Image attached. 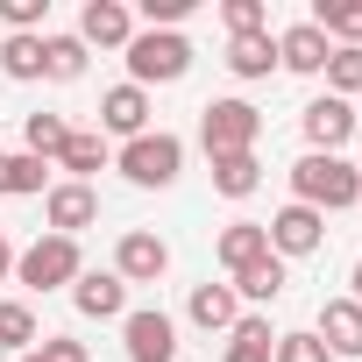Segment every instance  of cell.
<instances>
[{"label":"cell","instance_id":"cell-11","mask_svg":"<svg viewBox=\"0 0 362 362\" xmlns=\"http://www.w3.org/2000/svg\"><path fill=\"white\" fill-rule=\"evenodd\" d=\"M355 135V107L348 100H334V93H320L313 107H305V142L320 149V156H341V142Z\"/></svg>","mask_w":362,"mask_h":362},{"label":"cell","instance_id":"cell-7","mask_svg":"<svg viewBox=\"0 0 362 362\" xmlns=\"http://www.w3.org/2000/svg\"><path fill=\"white\" fill-rule=\"evenodd\" d=\"M263 235H270V256H313L320 242H327V214H313V206H284V214H270L263 221Z\"/></svg>","mask_w":362,"mask_h":362},{"label":"cell","instance_id":"cell-1","mask_svg":"<svg viewBox=\"0 0 362 362\" xmlns=\"http://www.w3.org/2000/svg\"><path fill=\"white\" fill-rule=\"evenodd\" d=\"M291 192H298V206H313V214H341V206L362 199V177H355L348 156H320V149H305V156L291 163Z\"/></svg>","mask_w":362,"mask_h":362},{"label":"cell","instance_id":"cell-2","mask_svg":"<svg viewBox=\"0 0 362 362\" xmlns=\"http://www.w3.org/2000/svg\"><path fill=\"white\" fill-rule=\"evenodd\" d=\"M192 71V43L177 29H135L128 36V86H177Z\"/></svg>","mask_w":362,"mask_h":362},{"label":"cell","instance_id":"cell-24","mask_svg":"<svg viewBox=\"0 0 362 362\" xmlns=\"http://www.w3.org/2000/svg\"><path fill=\"white\" fill-rule=\"evenodd\" d=\"M50 185V163L43 156H0V199H29V192H43Z\"/></svg>","mask_w":362,"mask_h":362},{"label":"cell","instance_id":"cell-30","mask_svg":"<svg viewBox=\"0 0 362 362\" xmlns=\"http://www.w3.org/2000/svg\"><path fill=\"white\" fill-rule=\"evenodd\" d=\"M327 93L334 100H355L362 93V50H334L327 57Z\"/></svg>","mask_w":362,"mask_h":362},{"label":"cell","instance_id":"cell-28","mask_svg":"<svg viewBox=\"0 0 362 362\" xmlns=\"http://www.w3.org/2000/svg\"><path fill=\"white\" fill-rule=\"evenodd\" d=\"M64 135H71L64 114H29V121H22V142H29V156H43V163L64 149Z\"/></svg>","mask_w":362,"mask_h":362},{"label":"cell","instance_id":"cell-38","mask_svg":"<svg viewBox=\"0 0 362 362\" xmlns=\"http://www.w3.org/2000/svg\"><path fill=\"white\" fill-rule=\"evenodd\" d=\"M355 177H362V163H355Z\"/></svg>","mask_w":362,"mask_h":362},{"label":"cell","instance_id":"cell-34","mask_svg":"<svg viewBox=\"0 0 362 362\" xmlns=\"http://www.w3.org/2000/svg\"><path fill=\"white\" fill-rule=\"evenodd\" d=\"M36 362H93V355H86V341H64V334H43V341H36Z\"/></svg>","mask_w":362,"mask_h":362},{"label":"cell","instance_id":"cell-26","mask_svg":"<svg viewBox=\"0 0 362 362\" xmlns=\"http://www.w3.org/2000/svg\"><path fill=\"white\" fill-rule=\"evenodd\" d=\"M0 348H15V355L36 348V313L22 298H0Z\"/></svg>","mask_w":362,"mask_h":362},{"label":"cell","instance_id":"cell-31","mask_svg":"<svg viewBox=\"0 0 362 362\" xmlns=\"http://www.w3.org/2000/svg\"><path fill=\"white\" fill-rule=\"evenodd\" d=\"M270 362H334V355H327V341H320V334H277Z\"/></svg>","mask_w":362,"mask_h":362},{"label":"cell","instance_id":"cell-27","mask_svg":"<svg viewBox=\"0 0 362 362\" xmlns=\"http://www.w3.org/2000/svg\"><path fill=\"white\" fill-rule=\"evenodd\" d=\"M0 71L8 78H43V36H8L0 43Z\"/></svg>","mask_w":362,"mask_h":362},{"label":"cell","instance_id":"cell-23","mask_svg":"<svg viewBox=\"0 0 362 362\" xmlns=\"http://www.w3.org/2000/svg\"><path fill=\"white\" fill-rule=\"evenodd\" d=\"M256 185H263L256 149H242V156H214V192H221V199H249Z\"/></svg>","mask_w":362,"mask_h":362},{"label":"cell","instance_id":"cell-36","mask_svg":"<svg viewBox=\"0 0 362 362\" xmlns=\"http://www.w3.org/2000/svg\"><path fill=\"white\" fill-rule=\"evenodd\" d=\"M348 284H355V305H362V263H355V277H348Z\"/></svg>","mask_w":362,"mask_h":362},{"label":"cell","instance_id":"cell-19","mask_svg":"<svg viewBox=\"0 0 362 362\" xmlns=\"http://www.w3.org/2000/svg\"><path fill=\"white\" fill-rule=\"evenodd\" d=\"M263 256H270L263 221H235V228H221V263H228V277H235V270H249V263H263Z\"/></svg>","mask_w":362,"mask_h":362},{"label":"cell","instance_id":"cell-5","mask_svg":"<svg viewBox=\"0 0 362 362\" xmlns=\"http://www.w3.org/2000/svg\"><path fill=\"white\" fill-rule=\"evenodd\" d=\"M78 242L71 235H36L22 256H15V277L29 284V291H57V284H78Z\"/></svg>","mask_w":362,"mask_h":362},{"label":"cell","instance_id":"cell-20","mask_svg":"<svg viewBox=\"0 0 362 362\" xmlns=\"http://www.w3.org/2000/svg\"><path fill=\"white\" fill-rule=\"evenodd\" d=\"M284 256H263V263H249V270H235V298H249V305H277L284 298Z\"/></svg>","mask_w":362,"mask_h":362},{"label":"cell","instance_id":"cell-22","mask_svg":"<svg viewBox=\"0 0 362 362\" xmlns=\"http://www.w3.org/2000/svg\"><path fill=\"white\" fill-rule=\"evenodd\" d=\"M270 348H277V334H270L263 313H242L228 327V362H270Z\"/></svg>","mask_w":362,"mask_h":362},{"label":"cell","instance_id":"cell-17","mask_svg":"<svg viewBox=\"0 0 362 362\" xmlns=\"http://www.w3.org/2000/svg\"><path fill=\"white\" fill-rule=\"evenodd\" d=\"M305 22L320 36H341V50H362V0H313Z\"/></svg>","mask_w":362,"mask_h":362},{"label":"cell","instance_id":"cell-4","mask_svg":"<svg viewBox=\"0 0 362 362\" xmlns=\"http://www.w3.org/2000/svg\"><path fill=\"white\" fill-rule=\"evenodd\" d=\"M256 135H263V114H256L249 100H214V107H199V142H206V156H242V149H256Z\"/></svg>","mask_w":362,"mask_h":362},{"label":"cell","instance_id":"cell-35","mask_svg":"<svg viewBox=\"0 0 362 362\" xmlns=\"http://www.w3.org/2000/svg\"><path fill=\"white\" fill-rule=\"evenodd\" d=\"M15 270V249H8V235H0V277H8Z\"/></svg>","mask_w":362,"mask_h":362},{"label":"cell","instance_id":"cell-14","mask_svg":"<svg viewBox=\"0 0 362 362\" xmlns=\"http://www.w3.org/2000/svg\"><path fill=\"white\" fill-rule=\"evenodd\" d=\"M100 128L107 135H149V93L142 86H114V93H100Z\"/></svg>","mask_w":362,"mask_h":362},{"label":"cell","instance_id":"cell-3","mask_svg":"<svg viewBox=\"0 0 362 362\" xmlns=\"http://www.w3.org/2000/svg\"><path fill=\"white\" fill-rule=\"evenodd\" d=\"M121 177H128V185H142V192H163V185H177V170H185V142H177V135H135L121 156Z\"/></svg>","mask_w":362,"mask_h":362},{"label":"cell","instance_id":"cell-8","mask_svg":"<svg viewBox=\"0 0 362 362\" xmlns=\"http://www.w3.org/2000/svg\"><path fill=\"white\" fill-rule=\"evenodd\" d=\"M163 270H170V242L149 235V228H128L121 249H114V277H121V284H156Z\"/></svg>","mask_w":362,"mask_h":362},{"label":"cell","instance_id":"cell-37","mask_svg":"<svg viewBox=\"0 0 362 362\" xmlns=\"http://www.w3.org/2000/svg\"><path fill=\"white\" fill-rule=\"evenodd\" d=\"M22 362H36V348H29V355H22Z\"/></svg>","mask_w":362,"mask_h":362},{"label":"cell","instance_id":"cell-33","mask_svg":"<svg viewBox=\"0 0 362 362\" xmlns=\"http://www.w3.org/2000/svg\"><path fill=\"white\" fill-rule=\"evenodd\" d=\"M185 15H192V0H142V22L149 29H177Z\"/></svg>","mask_w":362,"mask_h":362},{"label":"cell","instance_id":"cell-10","mask_svg":"<svg viewBox=\"0 0 362 362\" xmlns=\"http://www.w3.org/2000/svg\"><path fill=\"white\" fill-rule=\"evenodd\" d=\"M128 36H135V15L121 0H86V15H78V43L86 50H128Z\"/></svg>","mask_w":362,"mask_h":362},{"label":"cell","instance_id":"cell-29","mask_svg":"<svg viewBox=\"0 0 362 362\" xmlns=\"http://www.w3.org/2000/svg\"><path fill=\"white\" fill-rule=\"evenodd\" d=\"M0 22H8V36H43L50 0H0Z\"/></svg>","mask_w":362,"mask_h":362},{"label":"cell","instance_id":"cell-18","mask_svg":"<svg viewBox=\"0 0 362 362\" xmlns=\"http://www.w3.org/2000/svg\"><path fill=\"white\" fill-rule=\"evenodd\" d=\"M228 71H235V78H270V71H277V36H270V29L235 36V43H228Z\"/></svg>","mask_w":362,"mask_h":362},{"label":"cell","instance_id":"cell-9","mask_svg":"<svg viewBox=\"0 0 362 362\" xmlns=\"http://www.w3.org/2000/svg\"><path fill=\"white\" fill-rule=\"evenodd\" d=\"M43 214H50V235H71V242H78V228H93V221H100V192H93V185H71V177H64V185H50V192H43Z\"/></svg>","mask_w":362,"mask_h":362},{"label":"cell","instance_id":"cell-12","mask_svg":"<svg viewBox=\"0 0 362 362\" xmlns=\"http://www.w3.org/2000/svg\"><path fill=\"white\" fill-rule=\"evenodd\" d=\"M71 305H78L86 320H128V284H121L114 270H78Z\"/></svg>","mask_w":362,"mask_h":362},{"label":"cell","instance_id":"cell-21","mask_svg":"<svg viewBox=\"0 0 362 362\" xmlns=\"http://www.w3.org/2000/svg\"><path fill=\"white\" fill-rule=\"evenodd\" d=\"M57 163L71 170V185H86V177L107 163V135H100V128H71V135H64V149H57Z\"/></svg>","mask_w":362,"mask_h":362},{"label":"cell","instance_id":"cell-13","mask_svg":"<svg viewBox=\"0 0 362 362\" xmlns=\"http://www.w3.org/2000/svg\"><path fill=\"white\" fill-rule=\"evenodd\" d=\"M327 57H334V43H327L313 22H291V29L277 36V64H284V71H298V78H320V71H327Z\"/></svg>","mask_w":362,"mask_h":362},{"label":"cell","instance_id":"cell-16","mask_svg":"<svg viewBox=\"0 0 362 362\" xmlns=\"http://www.w3.org/2000/svg\"><path fill=\"white\" fill-rule=\"evenodd\" d=\"M192 327H206V334H228L235 320H242V298H235V284H192Z\"/></svg>","mask_w":362,"mask_h":362},{"label":"cell","instance_id":"cell-25","mask_svg":"<svg viewBox=\"0 0 362 362\" xmlns=\"http://www.w3.org/2000/svg\"><path fill=\"white\" fill-rule=\"evenodd\" d=\"M78 71H86V43H78V36H43V78L71 86Z\"/></svg>","mask_w":362,"mask_h":362},{"label":"cell","instance_id":"cell-6","mask_svg":"<svg viewBox=\"0 0 362 362\" xmlns=\"http://www.w3.org/2000/svg\"><path fill=\"white\" fill-rule=\"evenodd\" d=\"M121 341H128V362H177V320L142 305L121 320Z\"/></svg>","mask_w":362,"mask_h":362},{"label":"cell","instance_id":"cell-15","mask_svg":"<svg viewBox=\"0 0 362 362\" xmlns=\"http://www.w3.org/2000/svg\"><path fill=\"white\" fill-rule=\"evenodd\" d=\"M313 334L327 341V355H362V305L355 298H327Z\"/></svg>","mask_w":362,"mask_h":362},{"label":"cell","instance_id":"cell-32","mask_svg":"<svg viewBox=\"0 0 362 362\" xmlns=\"http://www.w3.org/2000/svg\"><path fill=\"white\" fill-rule=\"evenodd\" d=\"M221 22H228V36H256L263 29V0H221Z\"/></svg>","mask_w":362,"mask_h":362}]
</instances>
